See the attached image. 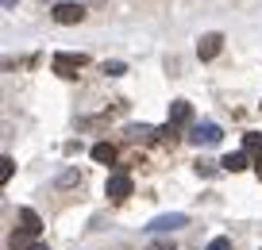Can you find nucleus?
<instances>
[{
	"mask_svg": "<svg viewBox=\"0 0 262 250\" xmlns=\"http://www.w3.org/2000/svg\"><path fill=\"white\" fill-rule=\"evenodd\" d=\"M220 50H224V35H220V31L201 35V42H196V58H201V62H212Z\"/></svg>",
	"mask_w": 262,
	"mask_h": 250,
	"instance_id": "39448f33",
	"label": "nucleus"
},
{
	"mask_svg": "<svg viewBox=\"0 0 262 250\" xmlns=\"http://www.w3.org/2000/svg\"><path fill=\"white\" fill-rule=\"evenodd\" d=\"M58 185H81V170H66L62 177H58Z\"/></svg>",
	"mask_w": 262,
	"mask_h": 250,
	"instance_id": "2eb2a0df",
	"label": "nucleus"
},
{
	"mask_svg": "<svg viewBox=\"0 0 262 250\" xmlns=\"http://www.w3.org/2000/svg\"><path fill=\"white\" fill-rule=\"evenodd\" d=\"M104 193H108V200H127V196H131V177L123 170H116L112 177H108Z\"/></svg>",
	"mask_w": 262,
	"mask_h": 250,
	"instance_id": "423d86ee",
	"label": "nucleus"
},
{
	"mask_svg": "<svg viewBox=\"0 0 262 250\" xmlns=\"http://www.w3.org/2000/svg\"><path fill=\"white\" fill-rule=\"evenodd\" d=\"M0 4H4V12H12V8L19 4V0H0Z\"/></svg>",
	"mask_w": 262,
	"mask_h": 250,
	"instance_id": "6ab92c4d",
	"label": "nucleus"
},
{
	"mask_svg": "<svg viewBox=\"0 0 262 250\" xmlns=\"http://www.w3.org/2000/svg\"><path fill=\"white\" fill-rule=\"evenodd\" d=\"M31 246H35L31 235H24V231H16V235L8 239V250H31Z\"/></svg>",
	"mask_w": 262,
	"mask_h": 250,
	"instance_id": "f8f14e48",
	"label": "nucleus"
},
{
	"mask_svg": "<svg viewBox=\"0 0 262 250\" xmlns=\"http://www.w3.org/2000/svg\"><path fill=\"white\" fill-rule=\"evenodd\" d=\"M243 150L262 162V135H258V131H247V135H243Z\"/></svg>",
	"mask_w": 262,
	"mask_h": 250,
	"instance_id": "9b49d317",
	"label": "nucleus"
},
{
	"mask_svg": "<svg viewBox=\"0 0 262 250\" xmlns=\"http://www.w3.org/2000/svg\"><path fill=\"white\" fill-rule=\"evenodd\" d=\"M123 70H127V65H123V62H104V73H108V77H120Z\"/></svg>",
	"mask_w": 262,
	"mask_h": 250,
	"instance_id": "dca6fc26",
	"label": "nucleus"
},
{
	"mask_svg": "<svg viewBox=\"0 0 262 250\" xmlns=\"http://www.w3.org/2000/svg\"><path fill=\"white\" fill-rule=\"evenodd\" d=\"M31 250H50V246H42V242H35V246H31Z\"/></svg>",
	"mask_w": 262,
	"mask_h": 250,
	"instance_id": "aec40b11",
	"label": "nucleus"
},
{
	"mask_svg": "<svg viewBox=\"0 0 262 250\" xmlns=\"http://www.w3.org/2000/svg\"><path fill=\"white\" fill-rule=\"evenodd\" d=\"M85 4H100V0H85Z\"/></svg>",
	"mask_w": 262,
	"mask_h": 250,
	"instance_id": "4be33fe9",
	"label": "nucleus"
},
{
	"mask_svg": "<svg viewBox=\"0 0 262 250\" xmlns=\"http://www.w3.org/2000/svg\"><path fill=\"white\" fill-rule=\"evenodd\" d=\"M19 231L31 235V239H35V235H42V219H39V212H35V208H19Z\"/></svg>",
	"mask_w": 262,
	"mask_h": 250,
	"instance_id": "0eeeda50",
	"label": "nucleus"
},
{
	"mask_svg": "<svg viewBox=\"0 0 262 250\" xmlns=\"http://www.w3.org/2000/svg\"><path fill=\"white\" fill-rule=\"evenodd\" d=\"M220 139H224L220 123H208V120H205V123H196V127L189 131V143H196V146H201V143H205V146H216Z\"/></svg>",
	"mask_w": 262,
	"mask_h": 250,
	"instance_id": "20e7f679",
	"label": "nucleus"
},
{
	"mask_svg": "<svg viewBox=\"0 0 262 250\" xmlns=\"http://www.w3.org/2000/svg\"><path fill=\"white\" fill-rule=\"evenodd\" d=\"M193 120V108H189V100H173L170 104V123L178 127V123H189Z\"/></svg>",
	"mask_w": 262,
	"mask_h": 250,
	"instance_id": "1a4fd4ad",
	"label": "nucleus"
},
{
	"mask_svg": "<svg viewBox=\"0 0 262 250\" xmlns=\"http://www.w3.org/2000/svg\"><path fill=\"white\" fill-rule=\"evenodd\" d=\"M93 162L112 166V162H116V146H112V143H97V146H93Z\"/></svg>",
	"mask_w": 262,
	"mask_h": 250,
	"instance_id": "9d476101",
	"label": "nucleus"
},
{
	"mask_svg": "<svg viewBox=\"0 0 262 250\" xmlns=\"http://www.w3.org/2000/svg\"><path fill=\"white\" fill-rule=\"evenodd\" d=\"M254 170H258V177H262V162H258V166H254Z\"/></svg>",
	"mask_w": 262,
	"mask_h": 250,
	"instance_id": "412c9836",
	"label": "nucleus"
},
{
	"mask_svg": "<svg viewBox=\"0 0 262 250\" xmlns=\"http://www.w3.org/2000/svg\"><path fill=\"white\" fill-rule=\"evenodd\" d=\"M155 139H158V143H173V139H178V127H173V123H166V127L155 131Z\"/></svg>",
	"mask_w": 262,
	"mask_h": 250,
	"instance_id": "4468645a",
	"label": "nucleus"
},
{
	"mask_svg": "<svg viewBox=\"0 0 262 250\" xmlns=\"http://www.w3.org/2000/svg\"><path fill=\"white\" fill-rule=\"evenodd\" d=\"M178 227H189V216L185 212H170V216H155L147 223V231H155V235H170V231H178Z\"/></svg>",
	"mask_w": 262,
	"mask_h": 250,
	"instance_id": "7ed1b4c3",
	"label": "nucleus"
},
{
	"mask_svg": "<svg viewBox=\"0 0 262 250\" xmlns=\"http://www.w3.org/2000/svg\"><path fill=\"white\" fill-rule=\"evenodd\" d=\"M228 173H243L247 166H251V158H247V150H235V154H224V162H220Z\"/></svg>",
	"mask_w": 262,
	"mask_h": 250,
	"instance_id": "6e6552de",
	"label": "nucleus"
},
{
	"mask_svg": "<svg viewBox=\"0 0 262 250\" xmlns=\"http://www.w3.org/2000/svg\"><path fill=\"white\" fill-rule=\"evenodd\" d=\"M85 62H89L85 54H66V50H62V54L50 58V70H54L58 77H77V73L85 70Z\"/></svg>",
	"mask_w": 262,
	"mask_h": 250,
	"instance_id": "f03ea898",
	"label": "nucleus"
},
{
	"mask_svg": "<svg viewBox=\"0 0 262 250\" xmlns=\"http://www.w3.org/2000/svg\"><path fill=\"white\" fill-rule=\"evenodd\" d=\"M12 173H16V162H12L8 154H4V158H0V185H8V181H12Z\"/></svg>",
	"mask_w": 262,
	"mask_h": 250,
	"instance_id": "ddd939ff",
	"label": "nucleus"
},
{
	"mask_svg": "<svg viewBox=\"0 0 262 250\" xmlns=\"http://www.w3.org/2000/svg\"><path fill=\"white\" fill-rule=\"evenodd\" d=\"M50 16H54V24L74 27V24H81L89 12H85V0H58L54 8H50Z\"/></svg>",
	"mask_w": 262,
	"mask_h": 250,
	"instance_id": "f257e3e1",
	"label": "nucleus"
},
{
	"mask_svg": "<svg viewBox=\"0 0 262 250\" xmlns=\"http://www.w3.org/2000/svg\"><path fill=\"white\" fill-rule=\"evenodd\" d=\"M205 250H231V239H224V235H220V239H212Z\"/></svg>",
	"mask_w": 262,
	"mask_h": 250,
	"instance_id": "f3484780",
	"label": "nucleus"
},
{
	"mask_svg": "<svg viewBox=\"0 0 262 250\" xmlns=\"http://www.w3.org/2000/svg\"><path fill=\"white\" fill-rule=\"evenodd\" d=\"M150 250H173V242H155Z\"/></svg>",
	"mask_w": 262,
	"mask_h": 250,
	"instance_id": "a211bd4d",
	"label": "nucleus"
}]
</instances>
